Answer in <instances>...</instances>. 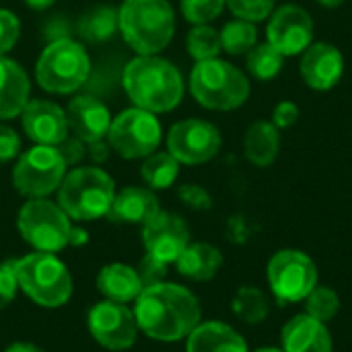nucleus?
Instances as JSON below:
<instances>
[{"mask_svg": "<svg viewBox=\"0 0 352 352\" xmlns=\"http://www.w3.org/2000/svg\"><path fill=\"white\" fill-rule=\"evenodd\" d=\"M78 35L89 43L109 41L118 33V8L109 4H95L80 14L76 25Z\"/></svg>", "mask_w": 352, "mask_h": 352, "instance_id": "a878e982", "label": "nucleus"}, {"mask_svg": "<svg viewBox=\"0 0 352 352\" xmlns=\"http://www.w3.org/2000/svg\"><path fill=\"white\" fill-rule=\"evenodd\" d=\"M87 330L91 338L105 351L122 352L132 349L138 340V322L134 309L126 303L101 299L87 314Z\"/></svg>", "mask_w": 352, "mask_h": 352, "instance_id": "f8f14e48", "label": "nucleus"}, {"mask_svg": "<svg viewBox=\"0 0 352 352\" xmlns=\"http://www.w3.org/2000/svg\"><path fill=\"white\" fill-rule=\"evenodd\" d=\"M21 37V21L19 16L8 10L0 8V56H6Z\"/></svg>", "mask_w": 352, "mask_h": 352, "instance_id": "f704fd0d", "label": "nucleus"}, {"mask_svg": "<svg viewBox=\"0 0 352 352\" xmlns=\"http://www.w3.org/2000/svg\"><path fill=\"white\" fill-rule=\"evenodd\" d=\"M186 50L194 58V62L219 58V54L223 52L221 33L212 25H194L186 37Z\"/></svg>", "mask_w": 352, "mask_h": 352, "instance_id": "7c9ffc66", "label": "nucleus"}, {"mask_svg": "<svg viewBox=\"0 0 352 352\" xmlns=\"http://www.w3.org/2000/svg\"><path fill=\"white\" fill-rule=\"evenodd\" d=\"M190 93L196 103L206 109L233 111L250 99L252 85L235 64L212 58L194 64L190 72Z\"/></svg>", "mask_w": 352, "mask_h": 352, "instance_id": "0eeeda50", "label": "nucleus"}, {"mask_svg": "<svg viewBox=\"0 0 352 352\" xmlns=\"http://www.w3.org/2000/svg\"><path fill=\"white\" fill-rule=\"evenodd\" d=\"M165 142L179 165H202L219 155L223 136L214 124L200 118H188L169 128Z\"/></svg>", "mask_w": 352, "mask_h": 352, "instance_id": "ddd939ff", "label": "nucleus"}, {"mask_svg": "<svg viewBox=\"0 0 352 352\" xmlns=\"http://www.w3.org/2000/svg\"><path fill=\"white\" fill-rule=\"evenodd\" d=\"M14 270L19 291H23L37 307L60 309L74 293L70 268L58 254L29 252L14 260Z\"/></svg>", "mask_w": 352, "mask_h": 352, "instance_id": "39448f33", "label": "nucleus"}, {"mask_svg": "<svg viewBox=\"0 0 352 352\" xmlns=\"http://www.w3.org/2000/svg\"><path fill=\"white\" fill-rule=\"evenodd\" d=\"M140 237L146 256L169 266L175 264L179 254L188 248L190 229L179 214L159 210L148 223L140 227Z\"/></svg>", "mask_w": 352, "mask_h": 352, "instance_id": "2eb2a0df", "label": "nucleus"}, {"mask_svg": "<svg viewBox=\"0 0 352 352\" xmlns=\"http://www.w3.org/2000/svg\"><path fill=\"white\" fill-rule=\"evenodd\" d=\"M118 33L136 56L161 54L175 35V10L169 0H124Z\"/></svg>", "mask_w": 352, "mask_h": 352, "instance_id": "7ed1b4c3", "label": "nucleus"}, {"mask_svg": "<svg viewBox=\"0 0 352 352\" xmlns=\"http://www.w3.org/2000/svg\"><path fill=\"white\" fill-rule=\"evenodd\" d=\"M316 2L322 4V6H326V8H338V6L344 4V0H316Z\"/></svg>", "mask_w": 352, "mask_h": 352, "instance_id": "49530a36", "label": "nucleus"}, {"mask_svg": "<svg viewBox=\"0 0 352 352\" xmlns=\"http://www.w3.org/2000/svg\"><path fill=\"white\" fill-rule=\"evenodd\" d=\"M276 0H227V8L235 19H243L250 23L266 21L274 12Z\"/></svg>", "mask_w": 352, "mask_h": 352, "instance_id": "72a5a7b5", "label": "nucleus"}, {"mask_svg": "<svg viewBox=\"0 0 352 352\" xmlns=\"http://www.w3.org/2000/svg\"><path fill=\"white\" fill-rule=\"evenodd\" d=\"M66 120L70 132L87 144L105 140L111 126V113L107 105L93 95H76L70 99L66 107Z\"/></svg>", "mask_w": 352, "mask_h": 352, "instance_id": "a211bd4d", "label": "nucleus"}, {"mask_svg": "<svg viewBox=\"0 0 352 352\" xmlns=\"http://www.w3.org/2000/svg\"><path fill=\"white\" fill-rule=\"evenodd\" d=\"M161 210L157 194L146 186H126L116 192L113 204L107 219L116 225H138L142 227Z\"/></svg>", "mask_w": 352, "mask_h": 352, "instance_id": "6ab92c4d", "label": "nucleus"}, {"mask_svg": "<svg viewBox=\"0 0 352 352\" xmlns=\"http://www.w3.org/2000/svg\"><path fill=\"white\" fill-rule=\"evenodd\" d=\"M56 196L72 223H91L107 219L116 198V182L99 165H76L66 171Z\"/></svg>", "mask_w": 352, "mask_h": 352, "instance_id": "20e7f679", "label": "nucleus"}, {"mask_svg": "<svg viewBox=\"0 0 352 352\" xmlns=\"http://www.w3.org/2000/svg\"><path fill=\"white\" fill-rule=\"evenodd\" d=\"M138 330L155 342H179L202 322L198 297L177 283H157L144 287L132 305Z\"/></svg>", "mask_w": 352, "mask_h": 352, "instance_id": "f257e3e1", "label": "nucleus"}, {"mask_svg": "<svg viewBox=\"0 0 352 352\" xmlns=\"http://www.w3.org/2000/svg\"><path fill=\"white\" fill-rule=\"evenodd\" d=\"M177 198H179L186 206H190V208H194V210H208V208L212 206L210 194H208L202 186H196V184H184V186H179Z\"/></svg>", "mask_w": 352, "mask_h": 352, "instance_id": "e433bc0d", "label": "nucleus"}, {"mask_svg": "<svg viewBox=\"0 0 352 352\" xmlns=\"http://www.w3.org/2000/svg\"><path fill=\"white\" fill-rule=\"evenodd\" d=\"M19 293V280L14 270V260L0 262V309H6Z\"/></svg>", "mask_w": 352, "mask_h": 352, "instance_id": "c9c22d12", "label": "nucleus"}, {"mask_svg": "<svg viewBox=\"0 0 352 352\" xmlns=\"http://www.w3.org/2000/svg\"><path fill=\"white\" fill-rule=\"evenodd\" d=\"M305 314L311 316L318 322H330L338 316L340 311V297L334 289L330 287H316L307 297H305Z\"/></svg>", "mask_w": 352, "mask_h": 352, "instance_id": "2f4dec72", "label": "nucleus"}, {"mask_svg": "<svg viewBox=\"0 0 352 352\" xmlns=\"http://www.w3.org/2000/svg\"><path fill=\"white\" fill-rule=\"evenodd\" d=\"M122 85L134 107L153 113L173 111L186 93L182 70L159 54L132 58L122 72Z\"/></svg>", "mask_w": 352, "mask_h": 352, "instance_id": "f03ea898", "label": "nucleus"}, {"mask_svg": "<svg viewBox=\"0 0 352 352\" xmlns=\"http://www.w3.org/2000/svg\"><path fill=\"white\" fill-rule=\"evenodd\" d=\"M186 352H250L243 336L223 322H200L186 338Z\"/></svg>", "mask_w": 352, "mask_h": 352, "instance_id": "5701e85b", "label": "nucleus"}, {"mask_svg": "<svg viewBox=\"0 0 352 352\" xmlns=\"http://www.w3.org/2000/svg\"><path fill=\"white\" fill-rule=\"evenodd\" d=\"M109 151H111V146H109L107 140H97V142H89L87 144V157L93 161V165L105 163L107 157H109Z\"/></svg>", "mask_w": 352, "mask_h": 352, "instance_id": "79ce46f5", "label": "nucleus"}, {"mask_svg": "<svg viewBox=\"0 0 352 352\" xmlns=\"http://www.w3.org/2000/svg\"><path fill=\"white\" fill-rule=\"evenodd\" d=\"M91 74V58L85 45L70 35L54 37L35 62V80L50 95L76 93Z\"/></svg>", "mask_w": 352, "mask_h": 352, "instance_id": "423d86ee", "label": "nucleus"}, {"mask_svg": "<svg viewBox=\"0 0 352 352\" xmlns=\"http://www.w3.org/2000/svg\"><path fill=\"white\" fill-rule=\"evenodd\" d=\"M231 309L243 324H262L268 318V299L256 287H241L231 301Z\"/></svg>", "mask_w": 352, "mask_h": 352, "instance_id": "cd10ccee", "label": "nucleus"}, {"mask_svg": "<svg viewBox=\"0 0 352 352\" xmlns=\"http://www.w3.org/2000/svg\"><path fill=\"white\" fill-rule=\"evenodd\" d=\"M31 99V78L12 58L0 56V122L21 116Z\"/></svg>", "mask_w": 352, "mask_h": 352, "instance_id": "aec40b11", "label": "nucleus"}, {"mask_svg": "<svg viewBox=\"0 0 352 352\" xmlns=\"http://www.w3.org/2000/svg\"><path fill=\"white\" fill-rule=\"evenodd\" d=\"M254 352H285L283 349H274V346H262V349H258V351Z\"/></svg>", "mask_w": 352, "mask_h": 352, "instance_id": "de8ad7c7", "label": "nucleus"}, {"mask_svg": "<svg viewBox=\"0 0 352 352\" xmlns=\"http://www.w3.org/2000/svg\"><path fill=\"white\" fill-rule=\"evenodd\" d=\"M19 118L25 136L35 144L58 146L70 134L66 109L50 99H29Z\"/></svg>", "mask_w": 352, "mask_h": 352, "instance_id": "dca6fc26", "label": "nucleus"}, {"mask_svg": "<svg viewBox=\"0 0 352 352\" xmlns=\"http://www.w3.org/2000/svg\"><path fill=\"white\" fill-rule=\"evenodd\" d=\"M285 352H332V336L324 322L307 314L295 316L280 334Z\"/></svg>", "mask_w": 352, "mask_h": 352, "instance_id": "412c9836", "label": "nucleus"}, {"mask_svg": "<svg viewBox=\"0 0 352 352\" xmlns=\"http://www.w3.org/2000/svg\"><path fill=\"white\" fill-rule=\"evenodd\" d=\"M95 287L103 299L116 301V303H126V305L134 303L144 289L138 270L124 262L105 264L97 272Z\"/></svg>", "mask_w": 352, "mask_h": 352, "instance_id": "4be33fe9", "label": "nucleus"}, {"mask_svg": "<svg viewBox=\"0 0 352 352\" xmlns=\"http://www.w3.org/2000/svg\"><path fill=\"white\" fill-rule=\"evenodd\" d=\"M299 116H301V111H299V105L295 103V101H280L276 107H274V111H272V124L278 128V130H287V128H291V126H295L297 124V120H299Z\"/></svg>", "mask_w": 352, "mask_h": 352, "instance_id": "a19ab883", "label": "nucleus"}, {"mask_svg": "<svg viewBox=\"0 0 352 352\" xmlns=\"http://www.w3.org/2000/svg\"><path fill=\"white\" fill-rule=\"evenodd\" d=\"M54 2H56V0H25L27 8H31V10H37V12H41V10H47V8H50Z\"/></svg>", "mask_w": 352, "mask_h": 352, "instance_id": "a18cd8bd", "label": "nucleus"}, {"mask_svg": "<svg viewBox=\"0 0 352 352\" xmlns=\"http://www.w3.org/2000/svg\"><path fill=\"white\" fill-rule=\"evenodd\" d=\"M299 72L309 89L330 91L340 82L344 74V56L336 45L328 41L309 43L301 54Z\"/></svg>", "mask_w": 352, "mask_h": 352, "instance_id": "f3484780", "label": "nucleus"}, {"mask_svg": "<svg viewBox=\"0 0 352 352\" xmlns=\"http://www.w3.org/2000/svg\"><path fill=\"white\" fill-rule=\"evenodd\" d=\"M179 161L169 151H155L153 155L142 159L140 177L146 188L153 192L169 190L179 177Z\"/></svg>", "mask_w": 352, "mask_h": 352, "instance_id": "bb28decb", "label": "nucleus"}, {"mask_svg": "<svg viewBox=\"0 0 352 352\" xmlns=\"http://www.w3.org/2000/svg\"><path fill=\"white\" fill-rule=\"evenodd\" d=\"M89 243V231L80 225H72L70 237H68V248H82Z\"/></svg>", "mask_w": 352, "mask_h": 352, "instance_id": "37998d69", "label": "nucleus"}, {"mask_svg": "<svg viewBox=\"0 0 352 352\" xmlns=\"http://www.w3.org/2000/svg\"><path fill=\"white\" fill-rule=\"evenodd\" d=\"M2 352H45L41 346L33 344V342H12L8 344Z\"/></svg>", "mask_w": 352, "mask_h": 352, "instance_id": "c03bdc74", "label": "nucleus"}, {"mask_svg": "<svg viewBox=\"0 0 352 352\" xmlns=\"http://www.w3.org/2000/svg\"><path fill=\"white\" fill-rule=\"evenodd\" d=\"M245 56H248V70L258 80H270L278 76L285 64V56L268 41L256 43Z\"/></svg>", "mask_w": 352, "mask_h": 352, "instance_id": "c756f323", "label": "nucleus"}, {"mask_svg": "<svg viewBox=\"0 0 352 352\" xmlns=\"http://www.w3.org/2000/svg\"><path fill=\"white\" fill-rule=\"evenodd\" d=\"M68 165L58 146L33 144L16 157L12 167V188L25 198H50L58 192Z\"/></svg>", "mask_w": 352, "mask_h": 352, "instance_id": "1a4fd4ad", "label": "nucleus"}, {"mask_svg": "<svg viewBox=\"0 0 352 352\" xmlns=\"http://www.w3.org/2000/svg\"><path fill=\"white\" fill-rule=\"evenodd\" d=\"M268 287L278 305L299 303L318 287V268L314 260L299 250L276 252L266 268Z\"/></svg>", "mask_w": 352, "mask_h": 352, "instance_id": "9b49d317", "label": "nucleus"}, {"mask_svg": "<svg viewBox=\"0 0 352 352\" xmlns=\"http://www.w3.org/2000/svg\"><path fill=\"white\" fill-rule=\"evenodd\" d=\"M58 151H60V155L64 157V161H66V165H68V169L70 167H76V165H80V161L87 157V142H82L78 136H74V134H68L60 144H58Z\"/></svg>", "mask_w": 352, "mask_h": 352, "instance_id": "4c0bfd02", "label": "nucleus"}, {"mask_svg": "<svg viewBox=\"0 0 352 352\" xmlns=\"http://www.w3.org/2000/svg\"><path fill=\"white\" fill-rule=\"evenodd\" d=\"M223 266V254L219 248L206 241H190L188 248L175 260L177 272L194 283L212 280Z\"/></svg>", "mask_w": 352, "mask_h": 352, "instance_id": "b1692460", "label": "nucleus"}, {"mask_svg": "<svg viewBox=\"0 0 352 352\" xmlns=\"http://www.w3.org/2000/svg\"><path fill=\"white\" fill-rule=\"evenodd\" d=\"M266 41L285 58L301 56L314 43V19L299 4H285L268 16Z\"/></svg>", "mask_w": 352, "mask_h": 352, "instance_id": "4468645a", "label": "nucleus"}, {"mask_svg": "<svg viewBox=\"0 0 352 352\" xmlns=\"http://www.w3.org/2000/svg\"><path fill=\"white\" fill-rule=\"evenodd\" d=\"M227 0H179L182 14L192 25H210L225 10Z\"/></svg>", "mask_w": 352, "mask_h": 352, "instance_id": "473e14b6", "label": "nucleus"}, {"mask_svg": "<svg viewBox=\"0 0 352 352\" xmlns=\"http://www.w3.org/2000/svg\"><path fill=\"white\" fill-rule=\"evenodd\" d=\"M105 140L122 159L136 161L153 155L161 146L163 128L157 113L132 105L111 118Z\"/></svg>", "mask_w": 352, "mask_h": 352, "instance_id": "9d476101", "label": "nucleus"}, {"mask_svg": "<svg viewBox=\"0 0 352 352\" xmlns=\"http://www.w3.org/2000/svg\"><path fill=\"white\" fill-rule=\"evenodd\" d=\"M72 219L50 198H27L16 214V231L33 252L60 254L68 248Z\"/></svg>", "mask_w": 352, "mask_h": 352, "instance_id": "6e6552de", "label": "nucleus"}, {"mask_svg": "<svg viewBox=\"0 0 352 352\" xmlns=\"http://www.w3.org/2000/svg\"><path fill=\"white\" fill-rule=\"evenodd\" d=\"M21 155V138L19 134L0 122V163H10Z\"/></svg>", "mask_w": 352, "mask_h": 352, "instance_id": "58836bf2", "label": "nucleus"}, {"mask_svg": "<svg viewBox=\"0 0 352 352\" xmlns=\"http://www.w3.org/2000/svg\"><path fill=\"white\" fill-rule=\"evenodd\" d=\"M245 159L256 167H270L280 153V130L266 120L254 122L243 136Z\"/></svg>", "mask_w": 352, "mask_h": 352, "instance_id": "393cba45", "label": "nucleus"}, {"mask_svg": "<svg viewBox=\"0 0 352 352\" xmlns=\"http://www.w3.org/2000/svg\"><path fill=\"white\" fill-rule=\"evenodd\" d=\"M219 33H221L223 52H227L231 56L248 54L258 43L256 23H250V21H243V19H233V21L225 23V27Z\"/></svg>", "mask_w": 352, "mask_h": 352, "instance_id": "c85d7f7f", "label": "nucleus"}, {"mask_svg": "<svg viewBox=\"0 0 352 352\" xmlns=\"http://www.w3.org/2000/svg\"><path fill=\"white\" fill-rule=\"evenodd\" d=\"M136 270H138L144 287L167 280V264H163V262H159V260H155V258H151L146 254H144V260L140 262V266Z\"/></svg>", "mask_w": 352, "mask_h": 352, "instance_id": "ea45409f", "label": "nucleus"}]
</instances>
